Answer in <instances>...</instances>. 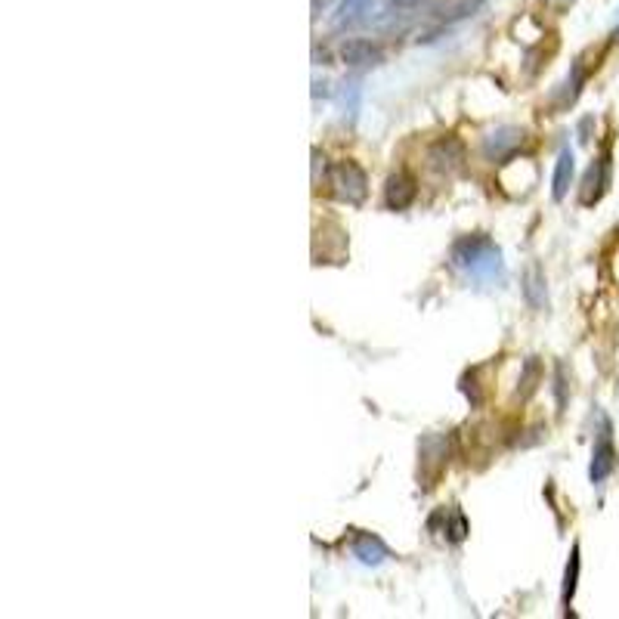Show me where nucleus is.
<instances>
[{"mask_svg":"<svg viewBox=\"0 0 619 619\" xmlns=\"http://www.w3.org/2000/svg\"><path fill=\"white\" fill-rule=\"evenodd\" d=\"M449 464V440L440 434H428L419 443V480L424 490H434Z\"/></svg>","mask_w":619,"mask_h":619,"instance_id":"obj_3","label":"nucleus"},{"mask_svg":"<svg viewBox=\"0 0 619 619\" xmlns=\"http://www.w3.org/2000/svg\"><path fill=\"white\" fill-rule=\"evenodd\" d=\"M325 180H329L332 192H335L340 201H347V205H363L368 196L366 171L359 168L357 162H350V158L329 164V168H325Z\"/></svg>","mask_w":619,"mask_h":619,"instance_id":"obj_2","label":"nucleus"},{"mask_svg":"<svg viewBox=\"0 0 619 619\" xmlns=\"http://www.w3.org/2000/svg\"><path fill=\"white\" fill-rule=\"evenodd\" d=\"M576 586H579V545H573V552H570V561H567V570H563V607H567L570 614V604H573V595H576Z\"/></svg>","mask_w":619,"mask_h":619,"instance_id":"obj_13","label":"nucleus"},{"mask_svg":"<svg viewBox=\"0 0 619 619\" xmlns=\"http://www.w3.org/2000/svg\"><path fill=\"white\" fill-rule=\"evenodd\" d=\"M381 59H385V50L378 44H372V40L353 38L347 44H340V62L344 66H378Z\"/></svg>","mask_w":619,"mask_h":619,"instance_id":"obj_10","label":"nucleus"},{"mask_svg":"<svg viewBox=\"0 0 619 619\" xmlns=\"http://www.w3.org/2000/svg\"><path fill=\"white\" fill-rule=\"evenodd\" d=\"M452 263L480 282H486L496 273H502V254H499V248L492 245L490 235H483V233L462 235V239L452 242Z\"/></svg>","mask_w":619,"mask_h":619,"instance_id":"obj_1","label":"nucleus"},{"mask_svg":"<svg viewBox=\"0 0 619 619\" xmlns=\"http://www.w3.org/2000/svg\"><path fill=\"white\" fill-rule=\"evenodd\" d=\"M616 458L619 455H616V447H614V430H610V421L604 419V430L595 443V452H591V468H588L591 483H604V480L614 474Z\"/></svg>","mask_w":619,"mask_h":619,"instance_id":"obj_6","label":"nucleus"},{"mask_svg":"<svg viewBox=\"0 0 619 619\" xmlns=\"http://www.w3.org/2000/svg\"><path fill=\"white\" fill-rule=\"evenodd\" d=\"M524 291H526V301H530L533 307H542V304H545V297H539V291H545V285H542V273H539V270H530V273H526V285H524Z\"/></svg>","mask_w":619,"mask_h":619,"instance_id":"obj_16","label":"nucleus"},{"mask_svg":"<svg viewBox=\"0 0 619 619\" xmlns=\"http://www.w3.org/2000/svg\"><path fill=\"white\" fill-rule=\"evenodd\" d=\"M464 158H468V152L455 134H447L428 146V168L440 177H455L464 168Z\"/></svg>","mask_w":619,"mask_h":619,"instance_id":"obj_4","label":"nucleus"},{"mask_svg":"<svg viewBox=\"0 0 619 619\" xmlns=\"http://www.w3.org/2000/svg\"><path fill=\"white\" fill-rule=\"evenodd\" d=\"M443 533H447V539L455 542V545L468 539L471 526H468V517H464L462 508H449V511H447V530H443Z\"/></svg>","mask_w":619,"mask_h":619,"instance_id":"obj_14","label":"nucleus"},{"mask_svg":"<svg viewBox=\"0 0 619 619\" xmlns=\"http://www.w3.org/2000/svg\"><path fill=\"white\" fill-rule=\"evenodd\" d=\"M396 10H415V6H421L424 0H391Z\"/></svg>","mask_w":619,"mask_h":619,"instance_id":"obj_17","label":"nucleus"},{"mask_svg":"<svg viewBox=\"0 0 619 619\" xmlns=\"http://www.w3.org/2000/svg\"><path fill=\"white\" fill-rule=\"evenodd\" d=\"M597 68V62H588V57H579L573 62V68H570V78L563 81L558 96H554V109H567L573 106L576 100H579L582 87H586V81L591 78V72Z\"/></svg>","mask_w":619,"mask_h":619,"instance_id":"obj_8","label":"nucleus"},{"mask_svg":"<svg viewBox=\"0 0 619 619\" xmlns=\"http://www.w3.org/2000/svg\"><path fill=\"white\" fill-rule=\"evenodd\" d=\"M353 554L368 567H378L387 558V545L375 533H357L353 535Z\"/></svg>","mask_w":619,"mask_h":619,"instance_id":"obj_11","label":"nucleus"},{"mask_svg":"<svg viewBox=\"0 0 619 619\" xmlns=\"http://www.w3.org/2000/svg\"><path fill=\"white\" fill-rule=\"evenodd\" d=\"M524 137L526 134L520 128H499V130H492V134L483 140V155L490 158V162L505 164L508 158H511L514 152L524 146Z\"/></svg>","mask_w":619,"mask_h":619,"instance_id":"obj_7","label":"nucleus"},{"mask_svg":"<svg viewBox=\"0 0 619 619\" xmlns=\"http://www.w3.org/2000/svg\"><path fill=\"white\" fill-rule=\"evenodd\" d=\"M415 196H419V186H415V180L409 177V173H394V177H387V186H385L387 211H406L415 201Z\"/></svg>","mask_w":619,"mask_h":619,"instance_id":"obj_9","label":"nucleus"},{"mask_svg":"<svg viewBox=\"0 0 619 619\" xmlns=\"http://www.w3.org/2000/svg\"><path fill=\"white\" fill-rule=\"evenodd\" d=\"M542 378V366H539V359L535 357H530L524 363V378H520V385L524 387H517V396L520 400H526V396H530L533 391H535V381Z\"/></svg>","mask_w":619,"mask_h":619,"instance_id":"obj_15","label":"nucleus"},{"mask_svg":"<svg viewBox=\"0 0 619 619\" xmlns=\"http://www.w3.org/2000/svg\"><path fill=\"white\" fill-rule=\"evenodd\" d=\"M610 177H614V158H610V149H604V155L597 158L588 168L586 180H582V192H579V205H597L610 190Z\"/></svg>","mask_w":619,"mask_h":619,"instance_id":"obj_5","label":"nucleus"},{"mask_svg":"<svg viewBox=\"0 0 619 619\" xmlns=\"http://www.w3.org/2000/svg\"><path fill=\"white\" fill-rule=\"evenodd\" d=\"M573 171H576L573 152L561 149L558 164H554V180H552V196H554V201H563V196L570 192V180H573Z\"/></svg>","mask_w":619,"mask_h":619,"instance_id":"obj_12","label":"nucleus"},{"mask_svg":"<svg viewBox=\"0 0 619 619\" xmlns=\"http://www.w3.org/2000/svg\"><path fill=\"white\" fill-rule=\"evenodd\" d=\"M548 6H554V10H567L570 4H573V0H545Z\"/></svg>","mask_w":619,"mask_h":619,"instance_id":"obj_18","label":"nucleus"}]
</instances>
